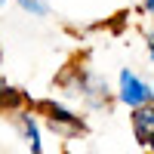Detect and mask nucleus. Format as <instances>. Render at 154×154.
Here are the masks:
<instances>
[{"instance_id": "obj_1", "label": "nucleus", "mask_w": 154, "mask_h": 154, "mask_svg": "<svg viewBox=\"0 0 154 154\" xmlns=\"http://www.w3.org/2000/svg\"><path fill=\"white\" fill-rule=\"evenodd\" d=\"M40 111L46 114V130L49 133H56L59 139H77V136H83V120L77 117L74 111H68V108H62V105H56V102H43L40 105Z\"/></svg>"}, {"instance_id": "obj_2", "label": "nucleus", "mask_w": 154, "mask_h": 154, "mask_svg": "<svg viewBox=\"0 0 154 154\" xmlns=\"http://www.w3.org/2000/svg\"><path fill=\"white\" fill-rule=\"evenodd\" d=\"M117 99L130 108H139L145 102H154V86L148 80H142L139 74H133L130 68H123L120 80H117Z\"/></svg>"}, {"instance_id": "obj_3", "label": "nucleus", "mask_w": 154, "mask_h": 154, "mask_svg": "<svg viewBox=\"0 0 154 154\" xmlns=\"http://www.w3.org/2000/svg\"><path fill=\"white\" fill-rule=\"evenodd\" d=\"M133 136L139 145L154 148V102H145V105L133 108Z\"/></svg>"}, {"instance_id": "obj_4", "label": "nucleus", "mask_w": 154, "mask_h": 154, "mask_svg": "<svg viewBox=\"0 0 154 154\" xmlns=\"http://www.w3.org/2000/svg\"><path fill=\"white\" fill-rule=\"evenodd\" d=\"M16 126H19L22 139L28 142V148H31L34 154H40V151H43V139H40V123H37V117H34V114H31L28 108L16 111Z\"/></svg>"}, {"instance_id": "obj_5", "label": "nucleus", "mask_w": 154, "mask_h": 154, "mask_svg": "<svg viewBox=\"0 0 154 154\" xmlns=\"http://www.w3.org/2000/svg\"><path fill=\"white\" fill-rule=\"evenodd\" d=\"M25 108V96H22V89H12L6 86V80H0V111H9V114H16Z\"/></svg>"}, {"instance_id": "obj_6", "label": "nucleus", "mask_w": 154, "mask_h": 154, "mask_svg": "<svg viewBox=\"0 0 154 154\" xmlns=\"http://www.w3.org/2000/svg\"><path fill=\"white\" fill-rule=\"evenodd\" d=\"M16 3L25 12H31V16H46V12H49V6L43 3V0H16Z\"/></svg>"}, {"instance_id": "obj_7", "label": "nucleus", "mask_w": 154, "mask_h": 154, "mask_svg": "<svg viewBox=\"0 0 154 154\" xmlns=\"http://www.w3.org/2000/svg\"><path fill=\"white\" fill-rule=\"evenodd\" d=\"M148 56H151V62H154V31L148 34Z\"/></svg>"}, {"instance_id": "obj_8", "label": "nucleus", "mask_w": 154, "mask_h": 154, "mask_svg": "<svg viewBox=\"0 0 154 154\" xmlns=\"http://www.w3.org/2000/svg\"><path fill=\"white\" fill-rule=\"evenodd\" d=\"M145 12H148V16L154 19V0H145Z\"/></svg>"}, {"instance_id": "obj_9", "label": "nucleus", "mask_w": 154, "mask_h": 154, "mask_svg": "<svg viewBox=\"0 0 154 154\" xmlns=\"http://www.w3.org/2000/svg\"><path fill=\"white\" fill-rule=\"evenodd\" d=\"M3 3H6V0H0V6H3Z\"/></svg>"}]
</instances>
